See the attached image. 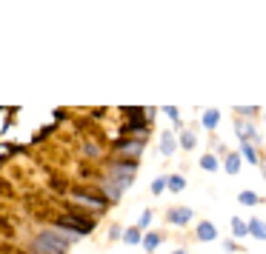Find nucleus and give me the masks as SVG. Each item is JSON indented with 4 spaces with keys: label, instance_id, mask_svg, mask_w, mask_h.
Listing matches in <instances>:
<instances>
[{
    "label": "nucleus",
    "instance_id": "1",
    "mask_svg": "<svg viewBox=\"0 0 266 254\" xmlns=\"http://www.w3.org/2000/svg\"><path fill=\"white\" fill-rule=\"evenodd\" d=\"M75 234H57V231H40L32 240L29 254H69V240Z\"/></svg>",
    "mask_w": 266,
    "mask_h": 254
},
{
    "label": "nucleus",
    "instance_id": "2",
    "mask_svg": "<svg viewBox=\"0 0 266 254\" xmlns=\"http://www.w3.org/2000/svg\"><path fill=\"white\" fill-rule=\"evenodd\" d=\"M95 217L92 214H69V211H63V214H57V228H63V231H69V234H92L95 231Z\"/></svg>",
    "mask_w": 266,
    "mask_h": 254
},
{
    "label": "nucleus",
    "instance_id": "3",
    "mask_svg": "<svg viewBox=\"0 0 266 254\" xmlns=\"http://www.w3.org/2000/svg\"><path fill=\"white\" fill-rule=\"evenodd\" d=\"M72 194H75L78 200L89 203V206H103V209H106V203H112L109 200V194L100 192V189H95V186H75Z\"/></svg>",
    "mask_w": 266,
    "mask_h": 254
},
{
    "label": "nucleus",
    "instance_id": "4",
    "mask_svg": "<svg viewBox=\"0 0 266 254\" xmlns=\"http://www.w3.org/2000/svg\"><path fill=\"white\" fill-rule=\"evenodd\" d=\"M192 214H195V211L189 209V206H177V209H169L166 220L172 226H186L189 220H192Z\"/></svg>",
    "mask_w": 266,
    "mask_h": 254
},
{
    "label": "nucleus",
    "instance_id": "5",
    "mask_svg": "<svg viewBox=\"0 0 266 254\" xmlns=\"http://www.w3.org/2000/svg\"><path fill=\"white\" fill-rule=\"evenodd\" d=\"M177 146H180V143H177L175 132H160V154H163V157H172Z\"/></svg>",
    "mask_w": 266,
    "mask_h": 254
},
{
    "label": "nucleus",
    "instance_id": "6",
    "mask_svg": "<svg viewBox=\"0 0 266 254\" xmlns=\"http://www.w3.org/2000/svg\"><path fill=\"white\" fill-rule=\"evenodd\" d=\"M215 237H218V228H215L209 220L197 223V240H201V243H212Z\"/></svg>",
    "mask_w": 266,
    "mask_h": 254
},
{
    "label": "nucleus",
    "instance_id": "7",
    "mask_svg": "<svg viewBox=\"0 0 266 254\" xmlns=\"http://www.w3.org/2000/svg\"><path fill=\"white\" fill-rule=\"evenodd\" d=\"M218 123H221V112H218V109H206L204 117H201V126H204L206 132H215Z\"/></svg>",
    "mask_w": 266,
    "mask_h": 254
},
{
    "label": "nucleus",
    "instance_id": "8",
    "mask_svg": "<svg viewBox=\"0 0 266 254\" xmlns=\"http://www.w3.org/2000/svg\"><path fill=\"white\" fill-rule=\"evenodd\" d=\"M235 129H238L240 143H249V140H255V137H257V134H255V129H252L249 123H243V120H238V123H235Z\"/></svg>",
    "mask_w": 266,
    "mask_h": 254
},
{
    "label": "nucleus",
    "instance_id": "9",
    "mask_svg": "<svg viewBox=\"0 0 266 254\" xmlns=\"http://www.w3.org/2000/svg\"><path fill=\"white\" fill-rule=\"evenodd\" d=\"M249 234L257 237V240H266V223L263 220H249Z\"/></svg>",
    "mask_w": 266,
    "mask_h": 254
},
{
    "label": "nucleus",
    "instance_id": "10",
    "mask_svg": "<svg viewBox=\"0 0 266 254\" xmlns=\"http://www.w3.org/2000/svg\"><path fill=\"white\" fill-rule=\"evenodd\" d=\"M166 189H169L172 194L183 192V189H186V180H183L180 175H169V183H166Z\"/></svg>",
    "mask_w": 266,
    "mask_h": 254
},
{
    "label": "nucleus",
    "instance_id": "11",
    "mask_svg": "<svg viewBox=\"0 0 266 254\" xmlns=\"http://www.w3.org/2000/svg\"><path fill=\"white\" fill-rule=\"evenodd\" d=\"M223 168H226V175H238L240 172V154H226Z\"/></svg>",
    "mask_w": 266,
    "mask_h": 254
},
{
    "label": "nucleus",
    "instance_id": "12",
    "mask_svg": "<svg viewBox=\"0 0 266 254\" xmlns=\"http://www.w3.org/2000/svg\"><path fill=\"white\" fill-rule=\"evenodd\" d=\"M232 234L235 237H246L249 234V220L243 223L240 217H232Z\"/></svg>",
    "mask_w": 266,
    "mask_h": 254
},
{
    "label": "nucleus",
    "instance_id": "13",
    "mask_svg": "<svg viewBox=\"0 0 266 254\" xmlns=\"http://www.w3.org/2000/svg\"><path fill=\"white\" fill-rule=\"evenodd\" d=\"M240 154H243L249 163H257V166H260V154L255 151V146H252V143H243V146H240Z\"/></svg>",
    "mask_w": 266,
    "mask_h": 254
},
{
    "label": "nucleus",
    "instance_id": "14",
    "mask_svg": "<svg viewBox=\"0 0 266 254\" xmlns=\"http://www.w3.org/2000/svg\"><path fill=\"white\" fill-rule=\"evenodd\" d=\"M160 240H163V237H160L158 231H152V234L143 237V248H146V251H155V248L160 245Z\"/></svg>",
    "mask_w": 266,
    "mask_h": 254
},
{
    "label": "nucleus",
    "instance_id": "15",
    "mask_svg": "<svg viewBox=\"0 0 266 254\" xmlns=\"http://www.w3.org/2000/svg\"><path fill=\"white\" fill-rule=\"evenodd\" d=\"M177 143H180V146H183V149H186V151H192V149H195V132H180V140H177Z\"/></svg>",
    "mask_w": 266,
    "mask_h": 254
},
{
    "label": "nucleus",
    "instance_id": "16",
    "mask_svg": "<svg viewBox=\"0 0 266 254\" xmlns=\"http://www.w3.org/2000/svg\"><path fill=\"white\" fill-rule=\"evenodd\" d=\"M201 168H204V172H218V157H215V154H204V157H201Z\"/></svg>",
    "mask_w": 266,
    "mask_h": 254
},
{
    "label": "nucleus",
    "instance_id": "17",
    "mask_svg": "<svg viewBox=\"0 0 266 254\" xmlns=\"http://www.w3.org/2000/svg\"><path fill=\"white\" fill-rule=\"evenodd\" d=\"M238 203H243V206H257V203H260V197H257L255 192H240L238 194Z\"/></svg>",
    "mask_w": 266,
    "mask_h": 254
},
{
    "label": "nucleus",
    "instance_id": "18",
    "mask_svg": "<svg viewBox=\"0 0 266 254\" xmlns=\"http://www.w3.org/2000/svg\"><path fill=\"white\" fill-rule=\"evenodd\" d=\"M126 243H143V234H141V228L135 226V228H126V234H123Z\"/></svg>",
    "mask_w": 266,
    "mask_h": 254
},
{
    "label": "nucleus",
    "instance_id": "19",
    "mask_svg": "<svg viewBox=\"0 0 266 254\" xmlns=\"http://www.w3.org/2000/svg\"><path fill=\"white\" fill-rule=\"evenodd\" d=\"M149 226H152V211H149V209H143L141 220H138V228L143 231V228H149Z\"/></svg>",
    "mask_w": 266,
    "mask_h": 254
},
{
    "label": "nucleus",
    "instance_id": "20",
    "mask_svg": "<svg viewBox=\"0 0 266 254\" xmlns=\"http://www.w3.org/2000/svg\"><path fill=\"white\" fill-rule=\"evenodd\" d=\"M52 189L54 192H69V183H66V180H63V177H52Z\"/></svg>",
    "mask_w": 266,
    "mask_h": 254
},
{
    "label": "nucleus",
    "instance_id": "21",
    "mask_svg": "<svg viewBox=\"0 0 266 254\" xmlns=\"http://www.w3.org/2000/svg\"><path fill=\"white\" fill-rule=\"evenodd\" d=\"M166 183H169V175L166 177H158V180L152 183V194H160L163 189H166Z\"/></svg>",
    "mask_w": 266,
    "mask_h": 254
},
{
    "label": "nucleus",
    "instance_id": "22",
    "mask_svg": "<svg viewBox=\"0 0 266 254\" xmlns=\"http://www.w3.org/2000/svg\"><path fill=\"white\" fill-rule=\"evenodd\" d=\"M0 194H3V197H12V194H15L12 183H9V180H3V177H0Z\"/></svg>",
    "mask_w": 266,
    "mask_h": 254
},
{
    "label": "nucleus",
    "instance_id": "23",
    "mask_svg": "<svg viewBox=\"0 0 266 254\" xmlns=\"http://www.w3.org/2000/svg\"><path fill=\"white\" fill-rule=\"evenodd\" d=\"M163 112H166V117H172V120H180V112H177V109H175V106H163Z\"/></svg>",
    "mask_w": 266,
    "mask_h": 254
},
{
    "label": "nucleus",
    "instance_id": "24",
    "mask_svg": "<svg viewBox=\"0 0 266 254\" xmlns=\"http://www.w3.org/2000/svg\"><path fill=\"white\" fill-rule=\"evenodd\" d=\"M0 231H3L6 237H12V234H15V228H12L9 223H6V220H0Z\"/></svg>",
    "mask_w": 266,
    "mask_h": 254
},
{
    "label": "nucleus",
    "instance_id": "25",
    "mask_svg": "<svg viewBox=\"0 0 266 254\" xmlns=\"http://www.w3.org/2000/svg\"><path fill=\"white\" fill-rule=\"evenodd\" d=\"M109 237H112V240H115V237H120V226H112V228H109Z\"/></svg>",
    "mask_w": 266,
    "mask_h": 254
},
{
    "label": "nucleus",
    "instance_id": "26",
    "mask_svg": "<svg viewBox=\"0 0 266 254\" xmlns=\"http://www.w3.org/2000/svg\"><path fill=\"white\" fill-rule=\"evenodd\" d=\"M223 248H226V251H235V248H240V245H238V243H235V240H229V243L223 245Z\"/></svg>",
    "mask_w": 266,
    "mask_h": 254
},
{
    "label": "nucleus",
    "instance_id": "27",
    "mask_svg": "<svg viewBox=\"0 0 266 254\" xmlns=\"http://www.w3.org/2000/svg\"><path fill=\"white\" fill-rule=\"evenodd\" d=\"M260 168H263V177H266V157H260Z\"/></svg>",
    "mask_w": 266,
    "mask_h": 254
},
{
    "label": "nucleus",
    "instance_id": "28",
    "mask_svg": "<svg viewBox=\"0 0 266 254\" xmlns=\"http://www.w3.org/2000/svg\"><path fill=\"white\" fill-rule=\"evenodd\" d=\"M172 254H186V251H183V248H177V251H172Z\"/></svg>",
    "mask_w": 266,
    "mask_h": 254
},
{
    "label": "nucleus",
    "instance_id": "29",
    "mask_svg": "<svg viewBox=\"0 0 266 254\" xmlns=\"http://www.w3.org/2000/svg\"><path fill=\"white\" fill-rule=\"evenodd\" d=\"M15 254H29V251H26V248H20V251H15Z\"/></svg>",
    "mask_w": 266,
    "mask_h": 254
}]
</instances>
